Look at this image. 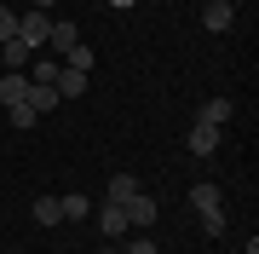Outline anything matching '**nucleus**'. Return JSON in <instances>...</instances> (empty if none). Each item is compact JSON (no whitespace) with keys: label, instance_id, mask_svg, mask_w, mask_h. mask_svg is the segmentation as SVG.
<instances>
[{"label":"nucleus","instance_id":"1","mask_svg":"<svg viewBox=\"0 0 259 254\" xmlns=\"http://www.w3.org/2000/svg\"><path fill=\"white\" fill-rule=\"evenodd\" d=\"M47 35H52V12L23 6V12H18V41H23L29 52H40V47H47Z\"/></svg>","mask_w":259,"mask_h":254},{"label":"nucleus","instance_id":"2","mask_svg":"<svg viewBox=\"0 0 259 254\" xmlns=\"http://www.w3.org/2000/svg\"><path fill=\"white\" fill-rule=\"evenodd\" d=\"M121 214H127V231H150V226H156V197H144V191H139V197L121 202Z\"/></svg>","mask_w":259,"mask_h":254},{"label":"nucleus","instance_id":"3","mask_svg":"<svg viewBox=\"0 0 259 254\" xmlns=\"http://www.w3.org/2000/svg\"><path fill=\"white\" fill-rule=\"evenodd\" d=\"M69 47H81V29H75L69 18H52V35H47V52L58 58V64H64V52Z\"/></svg>","mask_w":259,"mask_h":254},{"label":"nucleus","instance_id":"4","mask_svg":"<svg viewBox=\"0 0 259 254\" xmlns=\"http://www.w3.org/2000/svg\"><path fill=\"white\" fill-rule=\"evenodd\" d=\"M231 18H236V0H207V6H202V23L213 29V35H225Z\"/></svg>","mask_w":259,"mask_h":254},{"label":"nucleus","instance_id":"5","mask_svg":"<svg viewBox=\"0 0 259 254\" xmlns=\"http://www.w3.org/2000/svg\"><path fill=\"white\" fill-rule=\"evenodd\" d=\"M190 208H196V214H225V197H219V185H213V179H202V185L190 191Z\"/></svg>","mask_w":259,"mask_h":254},{"label":"nucleus","instance_id":"6","mask_svg":"<svg viewBox=\"0 0 259 254\" xmlns=\"http://www.w3.org/2000/svg\"><path fill=\"white\" fill-rule=\"evenodd\" d=\"M87 81H93V76H81V69H64V64H58V76H52L58 98H81V93H87Z\"/></svg>","mask_w":259,"mask_h":254},{"label":"nucleus","instance_id":"7","mask_svg":"<svg viewBox=\"0 0 259 254\" xmlns=\"http://www.w3.org/2000/svg\"><path fill=\"white\" fill-rule=\"evenodd\" d=\"M23 104H29V110H35V116H47L52 104H58V87H52V81H29V93H23Z\"/></svg>","mask_w":259,"mask_h":254},{"label":"nucleus","instance_id":"8","mask_svg":"<svg viewBox=\"0 0 259 254\" xmlns=\"http://www.w3.org/2000/svg\"><path fill=\"white\" fill-rule=\"evenodd\" d=\"M185 144H190V156H213V151H219V127H207V122H196Z\"/></svg>","mask_w":259,"mask_h":254},{"label":"nucleus","instance_id":"9","mask_svg":"<svg viewBox=\"0 0 259 254\" xmlns=\"http://www.w3.org/2000/svg\"><path fill=\"white\" fill-rule=\"evenodd\" d=\"M98 231L110 237V243H115V237H127V214H121V202H104V208H98Z\"/></svg>","mask_w":259,"mask_h":254},{"label":"nucleus","instance_id":"10","mask_svg":"<svg viewBox=\"0 0 259 254\" xmlns=\"http://www.w3.org/2000/svg\"><path fill=\"white\" fill-rule=\"evenodd\" d=\"M231 116H236V104L219 93V98H207V104H202V116H196V122H207V127H225Z\"/></svg>","mask_w":259,"mask_h":254},{"label":"nucleus","instance_id":"11","mask_svg":"<svg viewBox=\"0 0 259 254\" xmlns=\"http://www.w3.org/2000/svg\"><path fill=\"white\" fill-rule=\"evenodd\" d=\"M29 93V76H23V69H6V76H0V104H18Z\"/></svg>","mask_w":259,"mask_h":254},{"label":"nucleus","instance_id":"12","mask_svg":"<svg viewBox=\"0 0 259 254\" xmlns=\"http://www.w3.org/2000/svg\"><path fill=\"white\" fill-rule=\"evenodd\" d=\"M29 58H35V52H29L23 41H0V64H6V69H29Z\"/></svg>","mask_w":259,"mask_h":254},{"label":"nucleus","instance_id":"13","mask_svg":"<svg viewBox=\"0 0 259 254\" xmlns=\"http://www.w3.org/2000/svg\"><path fill=\"white\" fill-rule=\"evenodd\" d=\"M127 197H139V179L133 173H110V197L104 202H127Z\"/></svg>","mask_w":259,"mask_h":254},{"label":"nucleus","instance_id":"14","mask_svg":"<svg viewBox=\"0 0 259 254\" xmlns=\"http://www.w3.org/2000/svg\"><path fill=\"white\" fill-rule=\"evenodd\" d=\"M29 214H35V226H58V220H64V208H58V197H35Z\"/></svg>","mask_w":259,"mask_h":254},{"label":"nucleus","instance_id":"15","mask_svg":"<svg viewBox=\"0 0 259 254\" xmlns=\"http://www.w3.org/2000/svg\"><path fill=\"white\" fill-rule=\"evenodd\" d=\"M58 208H64V220H87V214H93V197L69 191V197H58Z\"/></svg>","mask_w":259,"mask_h":254},{"label":"nucleus","instance_id":"16","mask_svg":"<svg viewBox=\"0 0 259 254\" xmlns=\"http://www.w3.org/2000/svg\"><path fill=\"white\" fill-rule=\"evenodd\" d=\"M64 69H81V76H93V47H87V41H81V47H69V52H64Z\"/></svg>","mask_w":259,"mask_h":254},{"label":"nucleus","instance_id":"17","mask_svg":"<svg viewBox=\"0 0 259 254\" xmlns=\"http://www.w3.org/2000/svg\"><path fill=\"white\" fill-rule=\"evenodd\" d=\"M0 41H18V6L0 0Z\"/></svg>","mask_w":259,"mask_h":254},{"label":"nucleus","instance_id":"18","mask_svg":"<svg viewBox=\"0 0 259 254\" xmlns=\"http://www.w3.org/2000/svg\"><path fill=\"white\" fill-rule=\"evenodd\" d=\"M6 110H12V127H35V122H40V116H35V110H29V104H23V98H18V104H6Z\"/></svg>","mask_w":259,"mask_h":254},{"label":"nucleus","instance_id":"19","mask_svg":"<svg viewBox=\"0 0 259 254\" xmlns=\"http://www.w3.org/2000/svg\"><path fill=\"white\" fill-rule=\"evenodd\" d=\"M127 254H156V237H150V231H139V237L127 243Z\"/></svg>","mask_w":259,"mask_h":254},{"label":"nucleus","instance_id":"20","mask_svg":"<svg viewBox=\"0 0 259 254\" xmlns=\"http://www.w3.org/2000/svg\"><path fill=\"white\" fill-rule=\"evenodd\" d=\"M202 231L207 237H225V214H202Z\"/></svg>","mask_w":259,"mask_h":254},{"label":"nucleus","instance_id":"21","mask_svg":"<svg viewBox=\"0 0 259 254\" xmlns=\"http://www.w3.org/2000/svg\"><path fill=\"white\" fill-rule=\"evenodd\" d=\"M104 6H115V12H133V6H139V0H104Z\"/></svg>","mask_w":259,"mask_h":254},{"label":"nucleus","instance_id":"22","mask_svg":"<svg viewBox=\"0 0 259 254\" xmlns=\"http://www.w3.org/2000/svg\"><path fill=\"white\" fill-rule=\"evenodd\" d=\"M23 6H35V12H52V6H58V0H23Z\"/></svg>","mask_w":259,"mask_h":254},{"label":"nucleus","instance_id":"23","mask_svg":"<svg viewBox=\"0 0 259 254\" xmlns=\"http://www.w3.org/2000/svg\"><path fill=\"white\" fill-rule=\"evenodd\" d=\"M98 254H121V248H115V243H110V248H98Z\"/></svg>","mask_w":259,"mask_h":254},{"label":"nucleus","instance_id":"24","mask_svg":"<svg viewBox=\"0 0 259 254\" xmlns=\"http://www.w3.org/2000/svg\"><path fill=\"white\" fill-rule=\"evenodd\" d=\"M6 6H23V0H6Z\"/></svg>","mask_w":259,"mask_h":254}]
</instances>
